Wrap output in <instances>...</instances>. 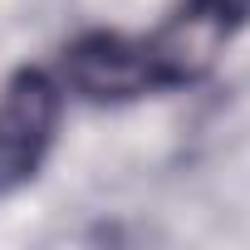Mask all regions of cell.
<instances>
[{"label":"cell","instance_id":"3","mask_svg":"<svg viewBox=\"0 0 250 250\" xmlns=\"http://www.w3.org/2000/svg\"><path fill=\"white\" fill-rule=\"evenodd\" d=\"M64 79L88 103H133V98L162 88V74L152 64L147 40L113 35V30L79 35L64 49Z\"/></svg>","mask_w":250,"mask_h":250},{"label":"cell","instance_id":"2","mask_svg":"<svg viewBox=\"0 0 250 250\" xmlns=\"http://www.w3.org/2000/svg\"><path fill=\"white\" fill-rule=\"evenodd\" d=\"M245 20H250V0H182V10L157 35H147L162 88L201 79Z\"/></svg>","mask_w":250,"mask_h":250},{"label":"cell","instance_id":"1","mask_svg":"<svg viewBox=\"0 0 250 250\" xmlns=\"http://www.w3.org/2000/svg\"><path fill=\"white\" fill-rule=\"evenodd\" d=\"M59 133V83L44 69H20L0 88V196L25 191Z\"/></svg>","mask_w":250,"mask_h":250}]
</instances>
